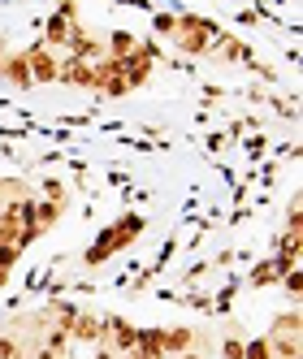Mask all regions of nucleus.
Segmentation results:
<instances>
[{"label":"nucleus","instance_id":"nucleus-1","mask_svg":"<svg viewBox=\"0 0 303 359\" xmlns=\"http://www.w3.org/2000/svg\"><path fill=\"white\" fill-rule=\"evenodd\" d=\"M143 225H147L143 217H121V225H113V229H109L105 238H95V243L87 247V255H83V264H87V269H95V264H105V260H109L113 251H121V247L130 243V238H139V234H143Z\"/></svg>","mask_w":303,"mask_h":359},{"label":"nucleus","instance_id":"nucleus-2","mask_svg":"<svg viewBox=\"0 0 303 359\" xmlns=\"http://www.w3.org/2000/svg\"><path fill=\"white\" fill-rule=\"evenodd\" d=\"M74 35H79V0H61L57 13H53V22H48L43 43L48 48H69Z\"/></svg>","mask_w":303,"mask_h":359},{"label":"nucleus","instance_id":"nucleus-3","mask_svg":"<svg viewBox=\"0 0 303 359\" xmlns=\"http://www.w3.org/2000/svg\"><path fill=\"white\" fill-rule=\"evenodd\" d=\"M173 31H182L178 48H182V53H191V57H204V53H208V43L221 39L217 27H208L204 18H178V27H173Z\"/></svg>","mask_w":303,"mask_h":359},{"label":"nucleus","instance_id":"nucleus-4","mask_svg":"<svg viewBox=\"0 0 303 359\" xmlns=\"http://www.w3.org/2000/svg\"><path fill=\"white\" fill-rule=\"evenodd\" d=\"M152 61H156V48H152V43H139L130 57H121V83L130 87V91L143 87V83L152 79Z\"/></svg>","mask_w":303,"mask_h":359},{"label":"nucleus","instance_id":"nucleus-5","mask_svg":"<svg viewBox=\"0 0 303 359\" xmlns=\"http://www.w3.org/2000/svg\"><path fill=\"white\" fill-rule=\"evenodd\" d=\"M69 342H87V346H105L109 342V325L91 316V312H74L69 320Z\"/></svg>","mask_w":303,"mask_h":359},{"label":"nucleus","instance_id":"nucleus-6","mask_svg":"<svg viewBox=\"0 0 303 359\" xmlns=\"http://www.w3.org/2000/svg\"><path fill=\"white\" fill-rule=\"evenodd\" d=\"M195 346H204V333H199L195 325H169V329H161V351L169 359L182 355V351H195Z\"/></svg>","mask_w":303,"mask_h":359},{"label":"nucleus","instance_id":"nucleus-7","mask_svg":"<svg viewBox=\"0 0 303 359\" xmlns=\"http://www.w3.org/2000/svg\"><path fill=\"white\" fill-rule=\"evenodd\" d=\"M57 83L79 87V91H95V65L91 61H79V57H65L61 69H57Z\"/></svg>","mask_w":303,"mask_h":359},{"label":"nucleus","instance_id":"nucleus-8","mask_svg":"<svg viewBox=\"0 0 303 359\" xmlns=\"http://www.w3.org/2000/svg\"><path fill=\"white\" fill-rule=\"evenodd\" d=\"M27 65H31V83H57V69H61V61L53 57V48H48V43H35V48H27Z\"/></svg>","mask_w":303,"mask_h":359},{"label":"nucleus","instance_id":"nucleus-9","mask_svg":"<svg viewBox=\"0 0 303 359\" xmlns=\"http://www.w3.org/2000/svg\"><path fill=\"white\" fill-rule=\"evenodd\" d=\"M109 325V351L113 355H121V351H135V342H139V325H130V320H121V316H109L105 320Z\"/></svg>","mask_w":303,"mask_h":359},{"label":"nucleus","instance_id":"nucleus-10","mask_svg":"<svg viewBox=\"0 0 303 359\" xmlns=\"http://www.w3.org/2000/svg\"><path fill=\"white\" fill-rule=\"evenodd\" d=\"M0 79L13 83V87H35L31 83V65H27V53H9L0 61Z\"/></svg>","mask_w":303,"mask_h":359},{"label":"nucleus","instance_id":"nucleus-11","mask_svg":"<svg viewBox=\"0 0 303 359\" xmlns=\"http://www.w3.org/2000/svg\"><path fill=\"white\" fill-rule=\"evenodd\" d=\"M273 359H299V333H264Z\"/></svg>","mask_w":303,"mask_h":359},{"label":"nucleus","instance_id":"nucleus-12","mask_svg":"<svg viewBox=\"0 0 303 359\" xmlns=\"http://www.w3.org/2000/svg\"><path fill=\"white\" fill-rule=\"evenodd\" d=\"M0 359H31L27 338H18L13 329H5V333H0Z\"/></svg>","mask_w":303,"mask_h":359},{"label":"nucleus","instance_id":"nucleus-13","mask_svg":"<svg viewBox=\"0 0 303 359\" xmlns=\"http://www.w3.org/2000/svg\"><path fill=\"white\" fill-rule=\"evenodd\" d=\"M109 43H113V48H109V57H117V61H121V57H130L135 48H139V39H135L130 31H113V35H109Z\"/></svg>","mask_w":303,"mask_h":359},{"label":"nucleus","instance_id":"nucleus-14","mask_svg":"<svg viewBox=\"0 0 303 359\" xmlns=\"http://www.w3.org/2000/svg\"><path fill=\"white\" fill-rule=\"evenodd\" d=\"M269 333H299V307H286V312H277Z\"/></svg>","mask_w":303,"mask_h":359},{"label":"nucleus","instance_id":"nucleus-15","mask_svg":"<svg viewBox=\"0 0 303 359\" xmlns=\"http://www.w3.org/2000/svg\"><path fill=\"white\" fill-rule=\"evenodd\" d=\"M243 359H273L264 333H260V338H251V342H243Z\"/></svg>","mask_w":303,"mask_h":359},{"label":"nucleus","instance_id":"nucleus-16","mask_svg":"<svg viewBox=\"0 0 303 359\" xmlns=\"http://www.w3.org/2000/svg\"><path fill=\"white\" fill-rule=\"evenodd\" d=\"M43 199L65 203V208H69V191H65V182H43Z\"/></svg>","mask_w":303,"mask_h":359},{"label":"nucleus","instance_id":"nucleus-17","mask_svg":"<svg viewBox=\"0 0 303 359\" xmlns=\"http://www.w3.org/2000/svg\"><path fill=\"white\" fill-rule=\"evenodd\" d=\"M221 359H243V338L225 333V342H221Z\"/></svg>","mask_w":303,"mask_h":359},{"label":"nucleus","instance_id":"nucleus-18","mask_svg":"<svg viewBox=\"0 0 303 359\" xmlns=\"http://www.w3.org/2000/svg\"><path fill=\"white\" fill-rule=\"evenodd\" d=\"M18 260H22V247H0V269H5V273H13Z\"/></svg>","mask_w":303,"mask_h":359},{"label":"nucleus","instance_id":"nucleus-19","mask_svg":"<svg viewBox=\"0 0 303 359\" xmlns=\"http://www.w3.org/2000/svg\"><path fill=\"white\" fill-rule=\"evenodd\" d=\"M282 286H286L290 299H299V269H286V281H282Z\"/></svg>","mask_w":303,"mask_h":359},{"label":"nucleus","instance_id":"nucleus-20","mask_svg":"<svg viewBox=\"0 0 303 359\" xmlns=\"http://www.w3.org/2000/svg\"><path fill=\"white\" fill-rule=\"evenodd\" d=\"M173 359H208L204 346H195V351H182V355H173Z\"/></svg>","mask_w":303,"mask_h":359},{"label":"nucleus","instance_id":"nucleus-21","mask_svg":"<svg viewBox=\"0 0 303 359\" xmlns=\"http://www.w3.org/2000/svg\"><path fill=\"white\" fill-rule=\"evenodd\" d=\"M91 359H117V355H113L109 346H95V355H91Z\"/></svg>","mask_w":303,"mask_h":359},{"label":"nucleus","instance_id":"nucleus-22","mask_svg":"<svg viewBox=\"0 0 303 359\" xmlns=\"http://www.w3.org/2000/svg\"><path fill=\"white\" fill-rule=\"evenodd\" d=\"M117 359H139V351H121V355H117Z\"/></svg>","mask_w":303,"mask_h":359},{"label":"nucleus","instance_id":"nucleus-23","mask_svg":"<svg viewBox=\"0 0 303 359\" xmlns=\"http://www.w3.org/2000/svg\"><path fill=\"white\" fill-rule=\"evenodd\" d=\"M5 286H9V273H5V269H0V290H5Z\"/></svg>","mask_w":303,"mask_h":359},{"label":"nucleus","instance_id":"nucleus-24","mask_svg":"<svg viewBox=\"0 0 303 359\" xmlns=\"http://www.w3.org/2000/svg\"><path fill=\"white\" fill-rule=\"evenodd\" d=\"M5 57H9V53H5V39H0V61H5Z\"/></svg>","mask_w":303,"mask_h":359}]
</instances>
